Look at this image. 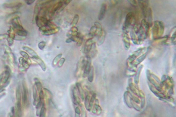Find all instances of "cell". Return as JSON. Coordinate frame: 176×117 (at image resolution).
<instances>
[{"instance_id":"cell-7","label":"cell","mask_w":176,"mask_h":117,"mask_svg":"<svg viewBox=\"0 0 176 117\" xmlns=\"http://www.w3.org/2000/svg\"><path fill=\"white\" fill-rule=\"evenodd\" d=\"M14 29L15 31L24 29L23 26L21 25L18 17H15L12 19L11 21Z\"/></svg>"},{"instance_id":"cell-46","label":"cell","mask_w":176,"mask_h":117,"mask_svg":"<svg viewBox=\"0 0 176 117\" xmlns=\"http://www.w3.org/2000/svg\"><path fill=\"white\" fill-rule=\"evenodd\" d=\"M72 41H71V39L70 38H68L66 40V42L67 43H70L72 42Z\"/></svg>"},{"instance_id":"cell-20","label":"cell","mask_w":176,"mask_h":117,"mask_svg":"<svg viewBox=\"0 0 176 117\" xmlns=\"http://www.w3.org/2000/svg\"><path fill=\"white\" fill-rule=\"evenodd\" d=\"M130 35L131 40H132L133 43L135 45H138V38H137V36L133 30L130 31Z\"/></svg>"},{"instance_id":"cell-28","label":"cell","mask_w":176,"mask_h":117,"mask_svg":"<svg viewBox=\"0 0 176 117\" xmlns=\"http://www.w3.org/2000/svg\"><path fill=\"white\" fill-rule=\"evenodd\" d=\"M71 1V0H63L62 6L58 11V13H60L62 11Z\"/></svg>"},{"instance_id":"cell-15","label":"cell","mask_w":176,"mask_h":117,"mask_svg":"<svg viewBox=\"0 0 176 117\" xmlns=\"http://www.w3.org/2000/svg\"><path fill=\"white\" fill-rule=\"evenodd\" d=\"M63 2V0H60L54 5L51 11V16H54L56 11H59L62 6Z\"/></svg>"},{"instance_id":"cell-8","label":"cell","mask_w":176,"mask_h":117,"mask_svg":"<svg viewBox=\"0 0 176 117\" xmlns=\"http://www.w3.org/2000/svg\"><path fill=\"white\" fill-rule=\"evenodd\" d=\"M92 59L89 56H87V59L85 65V66L84 70L83 77H86L88 75V73L90 71V69L91 67Z\"/></svg>"},{"instance_id":"cell-38","label":"cell","mask_w":176,"mask_h":117,"mask_svg":"<svg viewBox=\"0 0 176 117\" xmlns=\"http://www.w3.org/2000/svg\"><path fill=\"white\" fill-rule=\"evenodd\" d=\"M20 53L23 57H24L25 58L27 59V60H28V61H30L29 56H28V54H27L25 52H23V51H21L20 52Z\"/></svg>"},{"instance_id":"cell-44","label":"cell","mask_w":176,"mask_h":117,"mask_svg":"<svg viewBox=\"0 0 176 117\" xmlns=\"http://www.w3.org/2000/svg\"><path fill=\"white\" fill-rule=\"evenodd\" d=\"M35 1L34 0H26L25 1L26 2V4H28V5H31L34 3V2Z\"/></svg>"},{"instance_id":"cell-25","label":"cell","mask_w":176,"mask_h":117,"mask_svg":"<svg viewBox=\"0 0 176 117\" xmlns=\"http://www.w3.org/2000/svg\"><path fill=\"white\" fill-rule=\"evenodd\" d=\"M145 29V33L147 37H149L150 36V26L149 24L147 22L146 24L143 26Z\"/></svg>"},{"instance_id":"cell-1","label":"cell","mask_w":176,"mask_h":117,"mask_svg":"<svg viewBox=\"0 0 176 117\" xmlns=\"http://www.w3.org/2000/svg\"><path fill=\"white\" fill-rule=\"evenodd\" d=\"M152 28V36L155 40L161 37L164 31V26L162 21H156L153 24Z\"/></svg>"},{"instance_id":"cell-16","label":"cell","mask_w":176,"mask_h":117,"mask_svg":"<svg viewBox=\"0 0 176 117\" xmlns=\"http://www.w3.org/2000/svg\"><path fill=\"white\" fill-rule=\"evenodd\" d=\"M76 88L78 89V93L81 100L83 101L85 99V95L84 91L83 90V88L81 87V85L79 83H77L76 84Z\"/></svg>"},{"instance_id":"cell-19","label":"cell","mask_w":176,"mask_h":117,"mask_svg":"<svg viewBox=\"0 0 176 117\" xmlns=\"http://www.w3.org/2000/svg\"><path fill=\"white\" fill-rule=\"evenodd\" d=\"M23 48L25 51L28 52V53H29L30 54L32 55L33 57L38 56V55L37 53L33 49L30 48L26 46H25L23 47Z\"/></svg>"},{"instance_id":"cell-13","label":"cell","mask_w":176,"mask_h":117,"mask_svg":"<svg viewBox=\"0 0 176 117\" xmlns=\"http://www.w3.org/2000/svg\"><path fill=\"white\" fill-rule=\"evenodd\" d=\"M32 59L38 64L43 71L45 72L46 71V66L45 64L40 57L38 56L37 57H32Z\"/></svg>"},{"instance_id":"cell-27","label":"cell","mask_w":176,"mask_h":117,"mask_svg":"<svg viewBox=\"0 0 176 117\" xmlns=\"http://www.w3.org/2000/svg\"><path fill=\"white\" fill-rule=\"evenodd\" d=\"M8 38H11L13 40H14L15 39V35L14 33V28L12 27H10V29L8 31Z\"/></svg>"},{"instance_id":"cell-3","label":"cell","mask_w":176,"mask_h":117,"mask_svg":"<svg viewBox=\"0 0 176 117\" xmlns=\"http://www.w3.org/2000/svg\"><path fill=\"white\" fill-rule=\"evenodd\" d=\"M176 28L175 26L171 30L170 35L168 36V38L164 44L167 46H172L176 45Z\"/></svg>"},{"instance_id":"cell-9","label":"cell","mask_w":176,"mask_h":117,"mask_svg":"<svg viewBox=\"0 0 176 117\" xmlns=\"http://www.w3.org/2000/svg\"><path fill=\"white\" fill-rule=\"evenodd\" d=\"M95 42L94 41L93 38H90L87 41L84 49L85 53L87 55V56L90 53L93 44Z\"/></svg>"},{"instance_id":"cell-4","label":"cell","mask_w":176,"mask_h":117,"mask_svg":"<svg viewBox=\"0 0 176 117\" xmlns=\"http://www.w3.org/2000/svg\"><path fill=\"white\" fill-rule=\"evenodd\" d=\"M138 5L141 9L143 17L145 18H147L148 11L149 9V0H138Z\"/></svg>"},{"instance_id":"cell-30","label":"cell","mask_w":176,"mask_h":117,"mask_svg":"<svg viewBox=\"0 0 176 117\" xmlns=\"http://www.w3.org/2000/svg\"><path fill=\"white\" fill-rule=\"evenodd\" d=\"M62 54L60 53L58 54L57 56H56L55 58H54L53 61V64L54 66H55L57 64V63L59 62V61L60 59L62 57Z\"/></svg>"},{"instance_id":"cell-41","label":"cell","mask_w":176,"mask_h":117,"mask_svg":"<svg viewBox=\"0 0 176 117\" xmlns=\"http://www.w3.org/2000/svg\"><path fill=\"white\" fill-rule=\"evenodd\" d=\"M78 31V29L77 27L75 26H72L71 28V29L70 30V32L72 33H77Z\"/></svg>"},{"instance_id":"cell-35","label":"cell","mask_w":176,"mask_h":117,"mask_svg":"<svg viewBox=\"0 0 176 117\" xmlns=\"http://www.w3.org/2000/svg\"><path fill=\"white\" fill-rule=\"evenodd\" d=\"M131 6L135 7H136L138 6V2L137 1L135 0H128Z\"/></svg>"},{"instance_id":"cell-17","label":"cell","mask_w":176,"mask_h":117,"mask_svg":"<svg viewBox=\"0 0 176 117\" xmlns=\"http://www.w3.org/2000/svg\"><path fill=\"white\" fill-rule=\"evenodd\" d=\"M106 33L104 30H103L102 33L98 36L97 40V45L99 46L104 43L105 40Z\"/></svg>"},{"instance_id":"cell-40","label":"cell","mask_w":176,"mask_h":117,"mask_svg":"<svg viewBox=\"0 0 176 117\" xmlns=\"http://www.w3.org/2000/svg\"><path fill=\"white\" fill-rule=\"evenodd\" d=\"M83 42V38L81 37H80L77 43V46L78 47H80L82 45Z\"/></svg>"},{"instance_id":"cell-32","label":"cell","mask_w":176,"mask_h":117,"mask_svg":"<svg viewBox=\"0 0 176 117\" xmlns=\"http://www.w3.org/2000/svg\"><path fill=\"white\" fill-rule=\"evenodd\" d=\"M45 104L44 102L42 103V106L41 112H40V117H45Z\"/></svg>"},{"instance_id":"cell-36","label":"cell","mask_w":176,"mask_h":117,"mask_svg":"<svg viewBox=\"0 0 176 117\" xmlns=\"http://www.w3.org/2000/svg\"><path fill=\"white\" fill-rule=\"evenodd\" d=\"M33 97L35 101H38L39 100L38 96L36 89L35 88H33Z\"/></svg>"},{"instance_id":"cell-31","label":"cell","mask_w":176,"mask_h":117,"mask_svg":"<svg viewBox=\"0 0 176 117\" xmlns=\"http://www.w3.org/2000/svg\"><path fill=\"white\" fill-rule=\"evenodd\" d=\"M79 19V16L78 14H76V15H75L73 19L72 23H71V25L73 26L76 25L78 22Z\"/></svg>"},{"instance_id":"cell-29","label":"cell","mask_w":176,"mask_h":117,"mask_svg":"<svg viewBox=\"0 0 176 117\" xmlns=\"http://www.w3.org/2000/svg\"><path fill=\"white\" fill-rule=\"evenodd\" d=\"M90 96L89 95L86 96L85 98V105L86 107L88 110H90Z\"/></svg>"},{"instance_id":"cell-11","label":"cell","mask_w":176,"mask_h":117,"mask_svg":"<svg viewBox=\"0 0 176 117\" xmlns=\"http://www.w3.org/2000/svg\"><path fill=\"white\" fill-rule=\"evenodd\" d=\"M72 98L74 103L79 104L80 103L81 99L79 97V93L76 87H74L72 89Z\"/></svg>"},{"instance_id":"cell-26","label":"cell","mask_w":176,"mask_h":117,"mask_svg":"<svg viewBox=\"0 0 176 117\" xmlns=\"http://www.w3.org/2000/svg\"><path fill=\"white\" fill-rule=\"evenodd\" d=\"M16 34L19 36L26 37L28 34V32L25 29L19 30L15 31Z\"/></svg>"},{"instance_id":"cell-23","label":"cell","mask_w":176,"mask_h":117,"mask_svg":"<svg viewBox=\"0 0 176 117\" xmlns=\"http://www.w3.org/2000/svg\"><path fill=\"white\" fill-rule=\"evenodd\" d=\"M39 6L37 4L35 5V7H34V13H33V18H32V23L33 24H35V19L36 17L37 16H38L39 12Z\"/></svg>"},{"instance_id":"cell-24","label":"cell","mask_w":176,"mask_h":117,"mask_svg":"<svg viewBox=\"0 0 176 117\" xmlns=\"http://www.w3.org/2000/svg\"><path fill=\"white\" fill-rule=\"evenodd\" d=\"M98 31L97 28L95 26H92L90 29L89 35L91 38H93L96 35Z\"/></svg>"},{"instance_id":"cell-34","label":"cell","mask_w":176,"mask_h":117,"mask_svg":"<svg viewBox=\"0 0 176 117\" xmlns=\"http://www.w3.org/2000/svg\"><path fill=\"white\" fill-rule=\"evenodd\" d=\"M45 45H46V43L45 42L43 41L40 42L38 44L39 48L40 50H43L44 48L45 47Z\"/></svg>"},{"instance_id":"cell-5","label":"cell","mask_w":176,"mask_h":117,"mask_svg":"<svg viewBox=\"0 0 176 117\" xmlns=\"http://www.w3.org/2000/svg\"><path fill=\"white\" fill-rule=\"evenodd\" d=\"M23 5V3L19 1L6 3L3 5L4 8L12 10H17L19 9Z\"/></svg>"},{"instance_id":"cell-43","label":"cell","mask_w":176,"mask_h":117,"mask_svg":"<svg viewBox=\"0 0 176 117\" xmlns=\"http://www.w3.org/2000/svg\"><path fill=\"white\" fill-rule=\"evenodd\" d=\"M4 48L5 49L6 52H9V53H11L12 52V50H11V48L8 46H6V45H5L4 46Z\"/></svg>"},{"instance_id":"cell-10","label":"cell","mask_w":176,"mask_h":117,"mask_svg":"<svg viewBox=\"0 0 176 117\" xmlns=\"http://www.w3.org/2000/svg\"><path fill=\"white\" fill-rule=\"evenodd\" d=\"M107 5L105 3H103L101 5L100 11L99 13L98 18L99 20H102L104 19L105 16L106 12L107 10Z\"/></svg>"},{"instance_id":"cell-2","label":"cell","mask_w":176,"mask_h":117,"mask_svg":"<svg viewBox=\"0 0 176 117\" xmlns=\"http://www.w3.org/2000/svg\"><path fill=\"white\" fill-rule=\"evenodd\" d=\"M135 16L133 13L130 12L128 13L127 15H126V18H125V21L124 23L123 28V31L124 32H128L129 30L130 26L135 24Z\"/></svg>"},{"instance_id":"cell-22","label":"cell","mask_w":176,"mask_h":117,"mask_svg":"<svg viewBox=\"0 0 176 117\" xmlns=\"http://www.w3.org/2000/svg\"><path fill=\"white\" fill-rule=\"evenodd\" d=\"M87 76L88 81L90 82H92L94 78V69L93 66H92L91 67Z\"/></svg>"},{"instance_id":"cell-18","label":"cell","mask_w":176,"mask_h":117,"mask_svg":"<svg viewBox=\"0 0 176 117\" xmlns=\"http://www.w3.org/2000/svg\"><path fill=\"white\" fill-rule=\"evenodd\" d=\"M147 17L148 18V23L150 25V27H151L152 26L153 23L152 11L151 8H149Z\"/></svg>"},{"instance_id":"cell-33","label":"cell","mask_w":176,"mask_h":117,"mask_svg":"<svg viewBox=\"0 0 176 117\" xmlns=\"http://www.w3.org/2000/svg\"><path fill=\"white\" fill-rule=\"evenodd\" d=\"M96 95L95 94V93L93 94L91 96V97H90V107H91L92 106H93L94 102L95 101V98H96Z\"/></svg>"},{"instance_id":"cell-37","label":"cell","mask_w":176,"mask_h":117,"mask_svg":"<svg viewBox=\"0 0 176 117\" xmlns=\"http://www.w3.org/2000/svg\"><path fill=\"white\" fill-rule=\"evenodd\" d=\"M65 59L64 58H61L60 60L58 62V66L59 67H61L64 64V62H65Z\"/></svg>"},{"instance_id":"cell-14","label":"cell","mask_w":176,"mask_h":117,"mask_svg":"<svg viewBox=\"0 0 176 117\" xmlns=\"http://www.w3.org/2000/svg\"><path fill=\"white\" fill-rule=\"evenodd\" d=\"M60 30V28L55 27L53 29H48L45 31L42 32V34L44 36H49L55 34L59 32Z\"/></svg>"},{"instance_id":"cell-39","label":"cell","mask_w":176,"mask_h":117,"mask_svg":"<svg viewBox=\"0 0 176 117\" xmlns=\"http://www.w3.org/2000/svg\"><path fill=\"white\" fill-rule=\"evenodd\" d=\"M8 37V34H0V41H1L5 39H7Z\"/></svg>"},{"instance_id":"cell-12","label":"cell","mask_w":176,"mask_h":117,"mask_svg":"<svg viewBox=\"0 0 176 117\" xmlns=\"http://www.w3.org/2000/svg\"><path fill=\"white\" fill-rule=\"evenodd\" d=\"M35 80L37 88L39 93V98L43 99V93L41 83L38 78H35Z\"/></svg>"},{"instance_id":"cell-42","label":"cell","mask_w":176,"mask_h":117,"mask_svg":"<svg viewBox=\"0 0 176 117\" xmlns=\"http://www.w3.org/2000/svg\"><path fill=\"white\" fill-rule=\"evenodd\" d=\"M8 43V45L9 46H11L13 44L14 42V40L11 39L9 38H8L7 39Z\"/></svg>"},{"instance_id":"cell-21","label":"cell","mask_w":176,"mask_h":117,"mask_svg":"<svg viewBox=\"0 0 176 117\" xmlns=\"http://www.w3.org/2000/svg\"><path fill=\"white\" fill-rule=\"evenodd\" d=\"M96 48V42L94 43H93V44L91 49V51H90V53H89L88 56L90 55V54L91 55H90L89 57H91H91H93V56H95V54H96L97 53Z\"/></svg>"},{"instance_id":"cell-45","label":"cell","mask_w":176,"mask_h":117,"mask_svg":"<svg viewBox=\"0 0 176 117\" xmlns=\"http://www.w3.org/2000/svg\"><path fill=\"white\" fill-rule=\"evenodd\" d=\"M120 1L118 0H111L110 1L111 2V4L112 5H116L118 3V2H119Z\"/></svg>"},{"instance_id":"cell-6","label":"cell","mask_w":176,"mask_h":117,"mask_svg":"<svg viewBox=\"0 0 176 117\" xmlns=\"http://www.w3.org/2000/svg\"><path fill=\"white\" fill-rule=\"evenodd\" d=\"M122 40L124 48L128 50L130 48L131 43L130 38L128 33L123 32L122 34Z\"/></svg>"}]
</instances>
